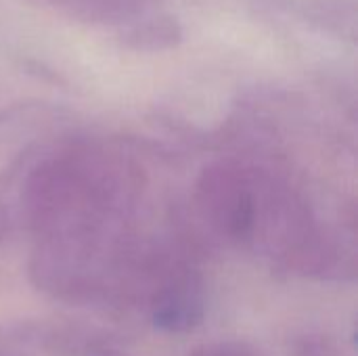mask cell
Segmentation results:
<instances>
[{
    "mask_svg": "<svg viewBox=\"0 0 358 356\" xmlns=\"http://www.w3.org/2000/svg\"><path fill=\"white\" fill-rule=\"evenodd\" d=\"M294 356H355L344 344L327 334H306L294 344Z\"/></svg>",
    "mask_w": 358,
    "mask_h": 356,
    "instance_id": "cell-3",
    "label": "cell"
},
{
    "mask_svg": "<svg viewBox=\"0 0 358 356\" xmlns=\"http://www.w3.org/2000/svg\"><path fill=\"white\" fill-rule=\"evenodd\" d=\"M4 340H0V356H27L23 353V344L29 342V336L23 332L21 327H15L8 332V336H2Z\"/></svg>",
    "mask_w": 358,
    "mask_h": 356,
    "instance_id": "cell-6",
    "label": "cell"
},
{
    "mask_svg": "<svg viewBox=\"0 0 358 356\" xmlns=\"http://www.w3.org/2000/svg\"><path fill=\"white\" fill-rule=\"evenodd\" d=\"M44 2V0H40ZM55 4H71L76 8V13H86L88 19H96L99 15L107 19V15H122V10L126 8V4H130L132 0H52Z\"/></svg>",
    "mask_w": 358,
    "mask_h": 356,
    "instance_id": "cell-5",
    "label": "cell"
},
{
    "mask_svg": "<svg viewBox=\"0 0 358 356\" xmlns=\"http://www.w3.org/2000/svg\"><path fill=\"white\" fill-rule=\"evenodd\" d=\"M189 356H266L260 348L239 342V340H220V342H208L193 348Z\"/></svg>",
    "mask_w": 358,
    "mask_h": 356,
    "instance_id": "cell-4",
    "label": "cell"
},
{
    "mask_svg": "<svg viewBox=\"0 0 358 356\" xmlns=\"http://www.w3.org/2000/svg\"><path fill=\"white\" fill-rule=\"evenodd\" d=\"M153 323L166 334L195 332L206 317L201 279L189 269H170L151 298Z\"/></svg>",
    "mask_w": 358,
    "mask_h": 356,
    "instance_id": "cell-1",
    "label": "cell"
},
{
    "mask_svg": "<svg viewBox=\"0 0 358 356\" xmlns=\"http://www.w3.org/2000/svg\"><path fill=\"white\" fill-rule=\"evenodd\" d=\"M120 40L134 50H162L180 42V25L174 19H149L126 29Z\"/></svg>",
    "mask_w": 358,
    "mask_h": 356,
    "instance_id": "cell-2",
    "label": "cell"
}]
</instances>
